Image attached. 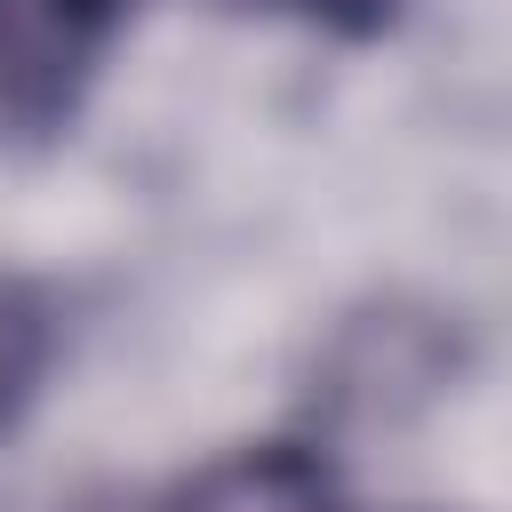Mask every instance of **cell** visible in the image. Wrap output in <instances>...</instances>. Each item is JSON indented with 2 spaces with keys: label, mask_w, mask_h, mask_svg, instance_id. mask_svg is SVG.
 <instances>
[{
  "label": "cell",
  "mask_w": 512,
  "mask_h": 512,
  "mask_svg": "<svg viewBox=\"0 0 512 512\" xmlns=\"http://www.w3.org/2000/svg\"><path fill=\"white\" fill-rule=\"evenodd\" d=\"M120 32V0H0V152L56 136L104 48Z\"/></svg>",
  "instance_id": "1"
},
{
  "label": "cell",
  "mask_w": 512,
  "mask_h": 512,
  "mask_svg": "<svg viewBox=\"0 0 512 512\" xmlns=\"http://www.w3.org/2000/svg\"><path fill=\"white\" fill-rule=\"evenodd\" d=\"M120 512H336V480H328L320 448L264 440V448H232V456L200 464L168 496L120 504Z\"/></svg>",
  "instance_id": "2"
},
{
  "label": "cell",
  "mask_w": 512,
  "mask_h": 512,
  "mask_svg": "<svg viewBox=\"0 0 512 512\" xmlns=\"http://www.w3.org/2000/svg\"><path fill=\"white\" fill-rule=\"evenodd\" d=\"M40 368H48V312H40L32 288L0 280V424L24 408V392L40 384Z\"/></svg>",
  "instance_id": "3"
},
{
  "label": "cell",
  "mask_w": 512,
  "mask_h": 512,
  "mask_svg": "<svg viewBox=\"0 0 512 512\" xmlns=\"http://www.w3.org/2000/svg\"><path fill=\"white\" fill-rule=\"evenodd\" d=\"M240 8H272V16H296V24L344 32V40H376V32L400 24L408 0H240Z\"/></svg>",
  "instance_id": "4"
}]
</instances>
